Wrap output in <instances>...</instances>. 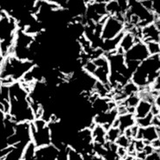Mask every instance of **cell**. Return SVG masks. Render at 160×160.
<instances>
[{
	"label": "cell",
	"instance_id": "cell-1",
	"mask_svg": "<svg viewBox=\"0 0 160 160\" xmlns=\"http://www.w3.org/2000/svg\"><path fill=\"white\" fill-rule=\"evenodd\" d=\"M124 31V23L118 19L115 16H109L103 25L101 32V39L107 40L116 38Z\"/></svg>",
	"mask_w": 160,
	"mask_h": 160
},
{
	"label": "cell",
	"instance_id": "cell-2",
	"mask_svg": "<svg viewBox=\"0 0 160 160\" xmlns=\"http://www.w3.org/2000/svg\"><path fill=\"white\" fill-rule=\"evenodd\" d=\"M151 55L147 49V45L142 41H138L124 54L125 61H138V62H142L147 59Z\"/></svg>",
	"mask_w": 160,
	"mask_h": 160
},
{
	"label": "cell",
	"instance_id": "cell-3",
	"mask_svg": "<svg viewBox=\"0 0 160 160\" xmlns=\"http://www.w3.org/2000/svg\"><path fill=\"white\" fill-rule=\"evenodd\" d=\"M118 116V108L116 107L104 113H101V114L94 116L93 121L95 124L103 125V127L106 131H108L109 129L112 127V123L115 121Z\"/></svg>",
	"mask_w": 160,
	"mask_h": 160
},
{
	"label": "cell",
	"instance_id": "cell-4",
	"mask_svg": "<svg viewBox=\"0 0 160 160\" xmlns=\"http://www.w3.org/2000/svg\"><path fill=\"white\" fill-rule=\"evenodd\" d=\"M59 150L52 144H47L37 148L36 154L34 160L46 159V160H58V156Z\"/></svg>",
	"mask_w": 160,
	"mask_h": 160
},
{
	"label": "cell",
	"instance_id": "cell-5",
	"mask_svg": "<svg viewBox=\"0 0 160 160\" xmlns=\"http://www.w3.org/2000/svg\"><path fill=\"white\" fill-rule=\"evenodd\" d=\"M159 29L156 26L154 23L149 24L144 28L141 29V41L144 43L147 42H157L159 43L160 34Z\"/></svg>",
	"mask_w": 160,
	"mask_h": 160
},
{
	"label": "cell",
	"instance_id": "cell-6",
	"mask_svg": "<svg viewBox=\"0 0 160 160\" xmlns=\"http://www.w3.org/2000/svg\"><path fill=\"white\" fill-rule=\"evenodd\" d=\"M125 32H122L119 35H118L116 38H112V39L104 40L102 42V45H101V49L104 51V53H110V52L116 51L118 47L119 46L120 42L124 37Z\"/></svg>",
	"mask_w": 160,
	"mask_h": 160
},
{
	"label": "cell",
	"instance_id": "cell-7",
	"mask_svg": "<svg viewBox=\"0 0 160 160\" xmlns=\"http://www.w3.org/2000/svg\"><path fill=\"white\" fill-rule=\"evenodd\" d=\"M118 128L121 130V132L124 133V132L126 129L130 128L136 124V118L134 116L133 113L127 112L123 115H118Z\"/></svg>",
	"mask_w": 160,
	"mask_h": 160
},
{
	"label": "cell",
	"instance_id": "cell-8",
	"mask_svg": "<svg viewBox=\"0 0 160 160\" xmlns=\"http://www.w3.org/2000/svg\"><path fill=\"white\" fill-rule=\"evenodd\" d=\"M152 104L147 100L141 98L138 104H137L134 111V116L137 118H142L144 117L147 116L149 113L151 112L152 110Z\"/></svg>",
	"mask_w": 160,
	"mask_h": 160
},
{
	"label": "cell",
	"instance_id": "cell-9",
	"mask_svg": "<svg viewBox=\"0 0 160 160\" xmlns=\"http://www.w3.org/2000/svg\"><path fill=\"white\" fill-rule=\"evenodd\" d=\"M138 41H141V40L138 39L133 33L129 32H125L124 37H123V38H122L121 42H120L119 47L122 49V50L124 51V53H125L128 50H130V49L132 48L134 44H137Z\"/></svg>",
	"mask_w": 160,
	"mask_h": 160
},
{
	"label": "cell",
	"instance_id": "cell-10",
	"mask_svg": "<svg viewBox=\"0 0 160 160\" xmlns=\"http://www.w3.org/2000/svg\"><path fill=\"white\" fill-rule=\"evenodd\" d=\"M106 132L107 131L103 127V125L97 124L92 129V138L94 144H99L104 145L106 143Z\"/></svg>",
	"mask_w": 160,
	"mask_h": 160
},
{
	"label": "cell",
	"instance_id": "cell-11",
	"mask_svg": "<svg viewBox=\"0 0 160 160\" xmlns=\"http://www.w3.org/2000/svg\"><path fill=\"white\" fill-rule=\"evenodd\" d=\"M37 146L35 143L33 141L29 142L28 144L25 146V148L24 150V153H23V158L22 160H34L35 158V154H36Z\"/></svg>",
	"mask_w": 160,
	"mask_h": 160
},
{
	"label": "cell",
	"instance_id": "cell-12",
	"mask_svg": "<svg viewBox=\"0 0 160 160\" xmlns=\"http://www.w3.org/2000/svg\"><path fill=\"white\" fill-rule=\"evenodd\" d=\"M106 12L110 16H115L119 13L123 14L118 0H109V2L106 4Z\"/></svg>",
	"mask_w": 160,
	"mask_h": 160
},
{
	"label": "cell",
	"instance_id": "cell-13",
	"mask_svg": "<svg viewBox=\"0 0 160 160\" xmlns=\"http://www.w3.org/2000/svg\"><path fill=\"white\" fill-rule=\"evenodd\" d=\"M123 132H121L118 127H111L106 132V142H111V143H115L116 140L118 138L120 135H122Z\"/></svg>",
	"mask_w": 160,
	"mask_h": 160
},
{
	"label": "cell",
	"instance_id": "cell-14",
	"mask_svg": "<svg viewBox=\"0 0 160 160\" xmlns=\"http://www.w3.org/2000/svg\"><path fill=\"white\" fill-rule=\"evenodd\" d=\"M66 151H67V160H84L82 154L68 144L66 146Z\"/></svg>",
	"mask_w": 160,
	"mask_h": 160
},
{
	"label": "cell",
	"instance_id": "cell-15",
	"mask_svg": "<svg viewBox=\"0 0 160 160\" xmlns=\"http://www.w3.org/2000/svg\"><path fill=\"white\" fill-rule=\"evenodd\" d=\"M152 118H153V114H152V112H150L147 116L144 117L142 118H137L136 124H138L139 127H142V128L150 126V125H152Z\"/></svg>",
	"mask_w": 160,
	"mask_h": 160
},
{
	"label": "cell",
	"instance_id": "cell-16",
	"mask_svg": "<svg viewBox=\"0 0 160 160\" xmlns=\"http://www.w3.org/2000/svg\"><path fill=\"white\" fill-rule=\"evenodd\" d=\"M133 139H131L125 136L124 134H122L118 137V138L116 140V143L118 146H121V147H124V148H128V146L130 145V144L132 143V141Z\"/></svg>",
	"mask_w": 160,
	"mask_h": 160
},
{
	"label": "cell",
	"instance_id": "cell-17",
	"mask_svg": "<svg viewBox=\"0 0 160 160\" xmlns=\"http://www.w3.org/2000/svg\"><path fill=\"white\" fill-rule=\"evenodd\" d=\"M147 45V49H148L150 55H156V54H159V43L157 42H147L145 43Z\"/></svg>",
	"mask_w": 160,
	"mask_h": 160
},
{
	"label": "cell",
	"instance_id": "cell-18",
	"mask_svg": "<svg viewBox=\"0 0 160 160\" xmlns=\"http://www.w3.org/2000/svg\"><path fill=\"white\" fill-rule=\"evenodd\" d=\"M97 67H98V66L94 64V62H93L92 60H88V61L83 65V69H84V71L86 72H88V73H90V74H92V75L94 73V72L96 71Z\"/></svg>",
	"mask_w": 160,
	"mask_h": 160
},
{
	"label": "cell",
	"instance_id": "cell-19",
	"mask_svg": "<svg viewBox=\"0 0 160 160\" xmlns=\"http://www.w3.org/2000/svg\"><path fill=\"white\" fill-rule=\"evenodd\" d=\"M133 143H134V147H135V151H136V152H139L143 151L144 145H145L143 140L133 139Z\"/></svg>",
	"mask_w": 160,
	"mask_h": 160
},
{
	"label": "cell",
	"instance_id": "cell-20",
	"mask_svg": "<svg viewBox=\"0 0 160 160\" xmlns=\"http://www.w3.org/2000/svg\"><path fill=\"white\" fill-rule=\"evenodd\" d=\"M159 160V149H155V151L149 154L145 158V160Z\"/></svg>",
	"mask_w": 160,
	"mask_h": 160
},
{
	"label": "cell",
	"instance_id": "cell-21",
	"mask_svg": "<svg viewBox=\"0 0 160 160\" xmlns=\"http://www.w3.org/2000/svg\"><path fill=\"white\" fill-rule=\"evenodd\" d=\"M151 145L154 149H159L160 146V140L159 138H157V139L153 140L152 143H151Z\"/></svg>",
	"mask_w": 160,
	"mask_h": 160
}]
</instances>
